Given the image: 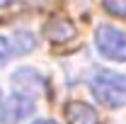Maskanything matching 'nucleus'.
I'll list each match as a JSON object with an SVG mask.
<instances>
[{
	"mask_svg": "<svg viewBox=\"0 0 126 124\" xmlns=\"http://www.w3.org/2000/svg\"><path fill=\"white\" fill-rule=\"evenodd\" d=\"M90 90H92L94 100L102 102L109 109L126 107V76L116 73V71H97L90 78Z\"/></svg>",
	"mask_w": 126,
	"mask_h": 124,
	"instance_id": "f257e3e1",
	"label": "nucleus"
},
{
	"mask_svg": "<svg viewBox=\"0 0 126 124\" xmlns=\"http://www.w3.org/2000/svg\"><path fill=\"white\" fill-rule=\"evenodd\" d=\"M94 46L104 59L124 63L126 61V32L114 27V24H99L97 34H94Z\"/></svg>",
	"mask_w": 126,
	"mask_h": 124,
	"instance_id": "f03ea898",
	"label": "nucleus"
},
{
	"mask_svg": "<svg viewBox=\"0 0 126 124\" xmlns=\"http://www.w3.org/2000/svg\"><path fill=\"white\" fill-rule=\"evenodd\" d=\"M10 85L12 90L27 97H39L46 93V78L41 76L36 68H17L15 73L10 76Z\"/></svg>",
	"mask_w": 126,
	"mask_h": 124,
	"instance_id": "7ed1b4c3",
	"label": "nucleus"
},
{
	"mask_svg": "<svg viewBox=\"0 0 126 124\" xmlns=\"http://www.w3.org/2000/svg\"><path fill=\"white\" fill-rule=\"evenodd\" d=\"M34 114V100L27 95L12 93L5 102H0V124H17Z\"/></svg>",
	"mask_w": 126,
	"mask_h": 124,
	"instance_id": "20e7f679",
	"label": "nucleus"
},
{
	"mask_svg": "<svg viewBox=\"0 0 126 124\" xmlns=\"http://www.w3.org/2000/svg\"><path fill=\"white\" fill-rule=\"evenodd\" d=\"M65 117H68V124H102L97 109L87 102H82V100L68 102L65 105Z\"/></svg>",
	"mask_w": 126,
	"mask_h": 124,
	"instance_id": "39448f33",
	"label": "nucleus"
},
{
	"mask_svg": "<svg viewBox=\"0 0 126 124\" xmlns=\"http://www.w3.org/2000/svg\"><path fill=\"white\" fill-rule=\"evenodd\" d=\"M44 34L51 41H68V39L75 37V27L68 17H51L44 24Z\"/></svg>",
	"mask_w": 126,
	"mask_h": 124,
	"instance_id": "423d86ee",
	"label": "nucleus"
},
{
	"mask_svg": "<svg viewBox=\"0 0 126 124\" xmlns=\"http://www.w3.org/2000/svg\"><path fill=\"white\" fill-rule=\"evenodd\" d=\"M36 49V39L29 32H17L15 34V51L17 54H29Z\"/></svg>",
	"mask_w": 126,
	"mask_h": 124,
	"instance_id": "0eeeda50",
	"label": "nucleus"
},
{
	"mask_svg": "<svg viewBox=\"0 0 126 124\" xmlns=\"http://www.w3.org/2000/svg\"><path fill=\"white\" fill-rule=\"evenodd\" d=\"M102 7L114 17H126V0H102Z\"/></svg>",
	"mask_w": 126,
	"mask_h": 124,
	"instance_id": "6e6552de",
	"label": "nucleus"
},
{
	"mask_svg": "<svg viewBox=\"0 0 126 124\" xmlns=\"http://www.w3.org/2000/svg\"><path fill=\"white\" fill-rule=\"evenodd\" d=\"M10 56H12V46H10V39L0 34V68H2L5 63L10 61Z\"/></svg>",
	"mask_w": 126,
	"mask_h": 124,
	"instance_id": "1a4fd4ad",
	"label": "nucleus"
},
{
	"mask_svg": "<svg viewBox=\"0 0 126 124\" xmlns=\"http://www.w3.org/2000/svg\"><path fill=\"white\" fill-rule=\"evenodd\" d=\"M32 124H58V122H53V119H36V122H32Z\"/></svg>",
	"mask_w": 126,
	"mask_h": 124,
	"instance_id": "9d476101",
	"label": "nucleus"
},
{
	"mask_svg": "<svg viewBox=\"0 0 126 124\" xmlns=\"http://www.w3.org/2000/svg\"><path fill=\"white\" fill-rule=\"evenodd\" d=\"M12 2H15V0H0V7H10Z\"/></svg>",
	"mask_w": 126,
	"mask_h": 124,
	"instance_id": "9b49d317",
	"label": "nucleus"
},
{
	"mask_svg": "<svg viewBox=\"0 0 126 124\" xmlns=\"http://www.w3.org/2000/svg\"><path fill=\"white\" fill-rule=\"evenodd\" d=\"M0 102H2V93H0Z\"/></svg>",
	"mask_w": 126,
	"mask_h": 124,
	"instance_id": "f8f14e48",
	"label": "nucleus"
}]
</instances>
